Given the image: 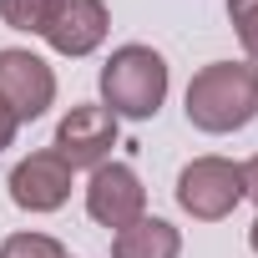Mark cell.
I'll list each match as a JSON object with an SVG mask.
<instances>
[{"label":"cell","mask_w":258,"mask_h":258,"mask_svg":"<svg viewBox=\"0 0 258 258\" xmlns=\"http://www.w3.org/2000/svg\"><path fill=\"white\" fill-rule=\"evenodd\" d=\"M51 6H56V0H0V21H6L11 31H31V36H41Z\"/></svg>","instance_id":"obj_10"},{"label":"cell","mask_w":258,"mask_h":258,"mask_svg":"<svg viewBox=\"0 0 258 258\" xmlns=\"http://www.w3.org/2000/svg\"><path fill=\"white\" fill-rule=\"evenodd\" d=\"M248 243H253V253H258V223H253V233H248Z\"/></svg>","instance_id":"obj_15"},{"label":"cell","mask_w":258,"mask_h":258,"mask_svg":"<svg viewBox=\"0 0 258 258\" xmlns=\"http://www.w3.org/2000/svg\"><path fill=\"white\" fill-rule=\"evenodd\" d=\"M56 101V76L36 51H0V106L16 121H36Z\"/></svg>","instance_id":"obj_5"},{"label":"cell","mask_w":258,"mask_h":258,"mask_svg":"<svg viewBox=\"0 0 258 258\" xmlns=\"http://www.w3.org/2000/svg\"><path fill=\"white\" fill-rule=\"evenodd\" d=\"M258 116V71L243 61H213L187 81V121L198 132H238Z\"/></svg>","instance_id":"obj_1"},{"label":"cell","mask_w":258,"mask_h":258,"mask_svg":"<svg viewBox=\"0 0 258 258\" xmlns=\"http://www.w3.org/2000/svg\"><path fill=\"white\" fill-rule=\"evenodd\" d=\"M177 253H182V233L162 218H137L111 238V258H177Z\"/></svg>","instance_id":"obj_9"},{"label":"cell","mask_w":258,"mask_h":258,"mask_svg":"<svg viewBox=\"0 0 258 258\" xmlns=\"http://www.w3.org/2000/svg\"><path fill=\"white\" fill-rule=\"evenodd\" d=\"M0 258H66V248L46 233H16L0 243Z\"/></svg>","instance_id":"obj_11"},{"label":"cell","mask_w":258,"mask_h":258,"mask_svg":"<svg viewBox=\"0 0 258 258\" xmlns=\"http://www.w3.org/2000/svg\"><path fill=\"white\" fill-rule=\"evenodd\" d=\"M41 36L61 56H91L106 41V6L101 0H56Z\"/></svg>","instance_id":"obj_8"},{"label":"cell","mask_w":258,"mask_h":258,"mask_svg":"<svg viewBox=\"0 0 258 258\" xmlns=\"http://www.w3.org/2000/svg\"><path fill=\"white\" fill-rule=\"evenodd\" d=\"M228 16L238 26V41H243L248 61L258 66V0H228Z\"/></svg>","instance_id":"obj_12"},{"label":"cell","mask_w":258,"mask_h":258,"mask_svg":"<svg viewBox=\"0 0 258 258\" xmlns=\"http://www.w3.org/2000/svg\"><path fill=\"white\" fill-rule=\"evenodd\" d=\"M116 147V116L106 106H71L56 126V157L76 167H101L106 152Z\"/></svg>","instance_id":"obj_6"},{"label":"cell","mask_w":258,"mask_h":258,"mask_svg":"<svg viewBox=\"0 0 258 258\" xmlns=\"http://www.w3.org/2000/svg\"><path fill=\"white\" fill-rule=\"evenodd\" d=\"M101 101L111 116L147 121L167 101V61L152 46H116L101 66Z\"/></svg>","instance_id":"obj_2"},{"label":"cell","mask_w":258,"mask_h":258,"mask_svg":"<svg viewBox=\"0 0 258 258\" xmlns=\"http://www.w3.org/2000/svg\"><path fill=\"white\" fill-rule=\"evenodd\" d=\"M243 198H253V203H258V157H248V162H243Z\"/></svg>","instance_id":"obj_14"},{"label":"cell","mask_w":258,"mask_h":258,"mask_svg":"<svg viewBox=\"0 0 258 258\" xmlns=\"http://www.w3.org/2000/svg\"><path fill=\"white\" fill-rule=\"evenodd\" d=\"M71 198V167L56 152H31L11 172V203L26 213H56Z\"/></svg>","instance_id":"obj_7"},{"label":"cell","mask_w":258,"mask_h":258,"mask_svg":"<svg viewBox=\"0 0 258 258\" xmlns=\"http://www.w3.org/2000/svg\"><path fill=\"white\" fill-rule=\"evenodd\" d=\"M16 132H21V121H16V116H11L6 106H0V152H6V147L16 142Z\"/></svg>","instance_id":"obj_13"},{"label":"cell","mask_w":258,"mask_h":258,"mask_svg":"<svg viewBox=\"0 0 258 258\" xmlns=\"http://www.w3.org/2000/svg\"><path fill=\"white\" fill-rule=\"evenodd\" d=\"M86 213L101 223V228H132L137 218H147V187L142 177L126 167V162H101L91 167V182H86Z\"/></svg>","instance_id":"obj_4"},{"label":"cell","mask_w":258,"mask_h":258,"mask_svg":"<svg viewBox=\"0 0 258 258\" xmlns=\"http://www.w3.org/2000/svg\"><path fill=\"white\" fill-rule=\"evenodd\" d=\"M177 203L198 223H218L243 203V167L228 157H198L177 172Z\"/></svg>","instance_id":"obj_3"}]
</instances>
